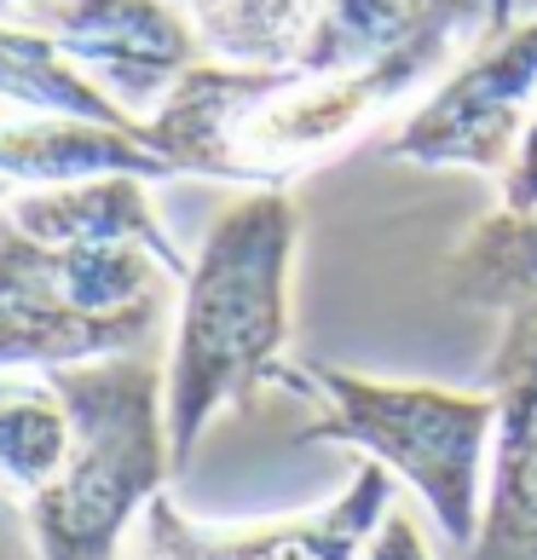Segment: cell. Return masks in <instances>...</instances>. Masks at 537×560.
Here are the masks:
<instances>
[{"mask_svg":"<svg viewBox=\"0 0 537 560\" xmlns=\"http://www.w3.org/2000/svg\"><path fill=\"white\" fill-rule=\"evenodd\" d=\"M191 260L156 220L151 179L30 185L0 202V370L156 352Z\"/></svg>","mask_w":537,"mask_h":560,"instance_id":"cell-1","label":"cell"},{"mask_svg":"<svg viewBox=\"0 0 537 560\" xmlns=\"http://www.w3.org/2000/svg\"><path fill=\"white\" fill-rule=\"evenodd\" d=\"M457 58L451 40H410L364 70H249V65H202L162 98V110L139 139L179 174L249 185V191H289L301 174L341 156L370 121L405 105Z\"/></svg>","mask_w":537,"mask_h":560,"instance_id":"cell-2","label":"cell"},{"mask_svg":"<svg viewBox=\"0 0 537 560\" xmlns=\"http://www.w3.org/2000/svg\"><path fill=\"white\" fill-rule=\"evenodd\" d=\"M301 248V209L289 191H243L220 209L191 255L174 306V347L162 364L168 382V451L174 474L191 468L197 440L225 410L278 387L289 364V278Z\"/></svg>","mask_w":537,"mask_h":560,"instance_id":"cell-3","label":"cell"},{"mask_svg":"<svg viewBox=\"0 0 537 560\" xmlns=\"http://www.w3.org/2000/svg\"><path fill=\"white\" fill-rule=\"evenodd\" d=\"M70 417V451L24 514L40 560H121L139 514L174 474L168 382L156 352L47 370Z\"/></svg>","mask_w":537,"mask_h":560,"instance_id":"cell-4","label":"cell"},{"mask_svg":"<svg viewBox=\"0 0 537 560\" xmlns=\"http://www.w3.org/2000/svg\"><path fill=\"white\" fill-rule=\"evenodd\" d=\"M278 387L318 410L301 428L306 445H353L428 503L445 544L468 549L480 532L486 463L498 405L491 393H451L428 382H376L324 359L278 370Z\"/></svg>","mask_w":537,"mask_h":560,"instance_id":"cell-5","label":"cell"},{"mask_svg":"<svg viewBox=\"0 0 537 560\" xmlns=\"http://www.w3.org/2000/svg\"><path fill=\"white\" fill-rule=\"evenodd\" d=\"M537 105V18L457 58L440 88L387 133V156L410 168H468L503 179Z\"/></svg>","mask_w":537,"mask_h":560,"instance_id":"cell-6","label":"cell"},{"mask_svg":"<svg viewBox=\"0 0 537 560\" xmlns=\"http://www.w3.org/2000/svg\"><path fill=\"white\" fill-rule=\"evenodd\" d=\"M65 52L133 121H151L202 58V35L174 0H30L12 12Z\"/></svg>","mask_w":537,"mask_h":560,"instance_id":"cell-7","label":"cell"},{"mask_svg":"<svg viewBox=\"0 0 537 560\" xmlns=\"http://www.w3.org/2000/svg\"><path fill=\"white\" fill-rule=\"evenodd\" d=\"M387 509H394V474L370 456L353 468L347 491L329 497L324 509L255 526H202L162 491L139 514L121 560H359L370 532L387 521Z\"/></svg>","mask_w":537,"mask_h":560,"instance_id":"cell-8","label":"cell"},{"mask_svg":"<svg viewBox=\"0 0 537 560\" xmlns=\"http://www.w3.org/2000/svg\"><path fill=\"white\" fill-rule=\"evenodd\" d=\"M491 463L468 560H537V306L503 318L491 352Z\"/></svg>","mask_w":537,"mask_h":560,"instance_id":"cell-9","label":"cell"},{"mask_svg":"<svg viewBox=\"0 0 537 560\" xmlns=\"http://www.w3.org/2000/svg\"><path fill=\"white\" fill-rule=\"evenodd\" d=\"M514 24H521V0H324L295 65L364 70L410 40H451L457 52H474Z\"/></svg>","mask_w":537,"mask_h":560,"instance_id":"cell-10","label":"cell"},{"mask_svg":"<svg viewBox=\"0 0 537 560\" xmlns=\"http://www.w3.org/2000/svg\"><path fill=\"white\" fill-rule=\"evenodd\" d=\"M105 174H139V179H174L139 128H105L87 116H58V110H0V179L12 191L30 185H75V179H105Z\"/></svg>","mask_w":537,"mask_h":560,"instance_id":"cell-11","label":"cell"},{"mask_svg":"<svg viewBox=\"0 0 537 560\" xmlns=\"http://www.w3.org/2000/svg\"><path fill=\"white\" fill-rule=\"evenodd\" d=\"M445 295L474 313H526L537 306V209H498L474 220L445 260Z\"/></svg>","mask_w":537,"mask_h":560,"instance_id":"cell-12","label":"cell"},{"mask_svg":"<svg viewBox=\"0 0 537 560\" xmlns=\"http://www.w3.org/2000/svg\"><path fill=\"white\" fill-rule=\"evenodd\" d=\"M202 35V52L220 65L278 70L295 65L324 0H174Z\"/></svg>","mask_w":537,"mask_h":560,"instance_id":"cell-13","label":"cell"},{"mask_svg":"<svg viewBox=\"0 0 537 560\" xmlns=\"http://www.w3.org/2000/svg\"><path fill=\"white\" fill-rule=\"evenodd\" d=\"M70 451L65 399L35 370H0V497L30 503Z\"/></svg>","mask_w":537,"mask_h":560,"instance_id":"cell-14","label":"cell"},{"mask_svg":"<svg viewBox=\"0 0 537 560\" xmlns=\"http://www.w3.org/2000/svg\"><path fill=\"white\" fill-rule=\"evenodd\" d=\"M0 105L87 116V121H105V128H144L116 98L98 93L75 65H65V52L47 35L30 24H12V18H0Z\"/></svg>","mask_w":537,"mask_h":560,"instance_id":"cell-15","label":"cell"},{"mask_svg":"<svg viewBox=\"0 0 537 560\" xmlns=\"http://www.w3.org/2000/svg\"><path fill=\"white\" fill-rule=\"evenodd\" d=\"M498 185H503V209H514V214L537 209V105H532V121H526V133H521V151H514L509 174Z\"/></svg>","mask_w":537,"mask_h":560,"instance_id":"cell-16","label":"cell"},{"mask_svg":"<svg viewBox=\"0 0 537 560\" xmlns=\"http://www.w3.org/2000/svg\"><path fill=\"white\" fill-rule=\"evenodd\" d=\"M359 560H428V544H422V532L417 521H410L405 509H387V521L370 532V544Z\"/></svg>","mask_w":537,"mask_h":560,"instance_id":"cell-17","label":"cell"},{"mask_svg":"<svg viewBox=\"0 0 537 560\" xmlns=\"http://www.w3.org/2000/svg\"><path fill=\"white\" fill-rule=\"evenodd\" d=\"M0 560H40L35 532H30V514H24L17 497H0Z\"/></svg>","mask_w":537,"mask_h":560,"instance_id":"cell-18","label":"cell"},{"mask_svg":"<svg viewBox=\"0 0 537 560\" xmlns=\"http://www.w3.org/2000/svg\"><path fill=\"white\" fill-rule=\"evenodd\" d=\"M17 7H30V0H0V18H12Z\"/></svg>","mask_w":537,"mask_h":560,"instance_id":"cell-19","label":"cell"},{"mask_svg":"<svg viewBox=\"0 0 537 560\" xmlns=\"http://www.w3.org/2000/svg\"><path fill=\"white\" fill-rule=\"evenodd\" d=\"M7 197H12V185H7V179H0V202H7Z\"/></svg>","mask_w":537,"mask_h":560,"instance_id":"cell-20","label":"cell"}]
</instances>
